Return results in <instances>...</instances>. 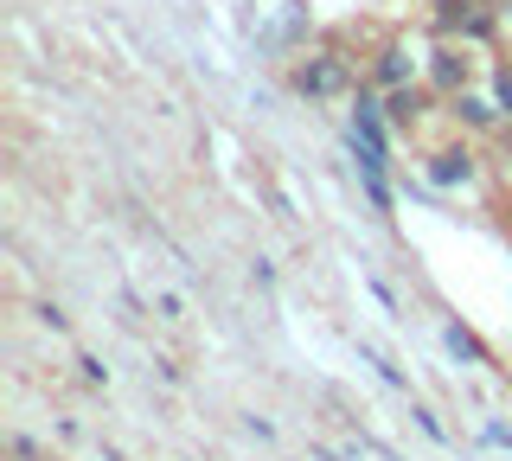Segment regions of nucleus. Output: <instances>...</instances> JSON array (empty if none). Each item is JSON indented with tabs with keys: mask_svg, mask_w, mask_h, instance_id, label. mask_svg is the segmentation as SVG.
<instances>
[{
	"mask_svg": "<svg viewBox=\"0 0 512 461\" xmlns=\"http://www.w3.org/2000/svg\"><path fill=\"white\" fill-rule=\"evenodd\" d=\"M442 340H448V353H455V359H474V365H487V346H480L468 327H442Z\"/></svg>",
	"mask_w": 512,
	"mask_h": 461,
	"instance_id": "6e6552de",
	"label": "nucleus"
},
{
	"mask_svg": "<svg viewBox=\"0 0 512 461\" xmlns=\"http://www.w3.org/2000/svg\"><path fill=\"white\" fill-rule=\"evenodd\" d=\"M384 122L391 116H378V103L372 97H359V109H352V141H365V148H391V135H384Z\"/></svg>",
	"mask_w": 512,
	"mask_h": 461,
	"instance_id": "f03ea898",
	"label": "nucleus"
},
{
	"mask_svg": "<svg viewBox=\"0 0 512 461\" xmlns=\"http://www.w3.org/2000/svg\"><path fill=\"white\" fill-rule=\"evenodd\" d=\"M429 180H436V186H468L474 180V154L468 148H442L436 167H429Z\"/></svg>",
	"mask_w": 512,
	"mask_h": 461,
	"instance_id": "7ed1b4c3",
	"label": "nucleus"
},
{
	"mask_svg": "<svg viewBox=\"0 0 512 461\" xmlns=\"http://www.w3.org/2000/svg\"><path fill=\"white\" fill-rule=\"evenodd\" d=\"M442 20L461 26V39H487V33H493V20L474 7V0H442Z\"/></svg>",
	"mask_w": 512,
	"mask_h": 461,
	"instance_id": "20e7f679",
	"label": "nucleus"
},
{
	"mask_svg": "<svg viewBox=\"0 0 512 461\" xmlns=\"http://www.w3.org/2000/svg\"><path fill=\"white\" fill-rule=\"evenodd\" d=\"M429 77H436V90H448V97H455V90L468 84V58H461L455 45H442V52H436V65H429Z\"/></svg>",
	"mask_w": 512,
	"mask_h": 461,
	"instance_id": "39448f33",
	"label": "nucleus"
},
{
	"mask_svg": "<svg viewBox=\"0 0 512 461\" xmlns=\"http://www.w3.org/2000/svg\"><path fill=\"white\" fill-rule=\"evenodd\" d=\"M346 84H352V71H346L340 52H320V58H308V65L295 71L301 97H346Z\"/></svg>",
	"mask_w": 512,
	"mask_h": 461,
	"instance_id": "f257e3e1",
	"label": "nucleus"
},
{
	"mask_svg": "<svg viewBox=\"0 0 512 461\" xmlns=\"http://www.w3.org/2000/svg\"><path fill=\"white\" fill-rule=\"evenodd\" d=\"M410 71H416V65H410L404 45H391V52L378 58V84H391V90H404V84H410Z\"/></svg>",
	"mask_w": 512,
	"mask_h": 461,
	"instance_id": "0eeeda50",
	"label": "nucleus"
},
{
	"mask_svg": "<svg viewBox=\"0 0 512 461\" xmlns=\"http://www.w3.org/2000/svg\"><path fill=\"white\" fill-rule=\"evenodd\" d=\"M384 116H391V129H410V116H416V97H410V90H397Z\"/></svg>",
	"mask_w": 512,
	"mask_h": 461,
	"instance_id": "1a4fd4ad",
	"label": "nucleus"
},
{
	"mask_svg": "<svg viewBox=\"0 0 512 461\" xmlns=\"http://www.w3.org/2000/svg\"><path fill=\"white\" fill-rule=\"evenodd\" d=\"M493 103H500V116L512 122V71H500V77H493Z\"/></svg>",
	"mask_w": 512,
	"mask_h": 461,
	"instance_id": "9d476101",
	"label": "nucleus"
},
{
	"mask_svg": "<svg viewBox=\"0 0 512 461\" xmlns=\"http://www.w3.org/2000/svg\"><path fill=\"white\" fill-rule=\"evenodd\" d=\"M455 116L468 122V129H493V122H500V103H487V97H468V90H455Z\"/></svg>",
	"mask_w": 512,
	"mask_h": 461,
	"instance_id": "423d86ee",
	"label": "nucleus"
}]
</instances>
